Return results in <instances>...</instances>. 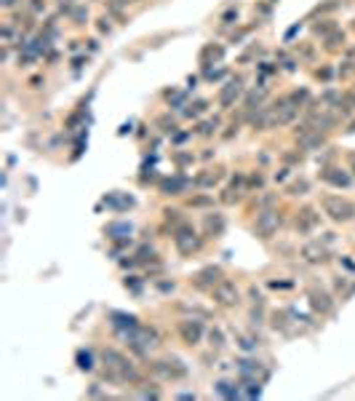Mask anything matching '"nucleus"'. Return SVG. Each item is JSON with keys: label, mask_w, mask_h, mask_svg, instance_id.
Returning a JSON list of instances; mask_svg holds the SVG:
<instances>
[{"label": "nucleus", "mask_w": 355, "mask_h": 401, "mask_svg": "<svg viewBox=\"0 0 355 401\" xmlns=\"http://www.w3.org/2000/svg\"><path fill=\"white\" fill-rule=\"evenodd\" d=\"M102 361H105L109 369H115V372H118L120 382H131V385H137V382L142 380V374L137 372L134 361H131V358H126L123 353H120V350L105 348V350H102Z\"/></svg>", "instance_id": "nucleus-1"}, {"label": "nucleus", "mask_w": 355, "mask_h": 401, "mask_svg": "<svg viewBox=\"0 0 355 401\" xmlns=\"http://www.w3.org/2000/svg\"><path fill=\"white\" fill-rule=\"evenodd\" d=\"M174 246H176V252H179L182 257H192L195 252H200L203 238L195 233V228H190L187 222H182V225H176V230H174Z\"/></svg>", "instance_id": "nucleus-2"}, {"label": "nucleus", "mask_w": 355, "mask_h": 401, "mask_svg": "<svg viewBox=\"0 0 355 401\" xmlns=\"http://www.w3.org/2000/svg\"><path fill=\"white\" fill-rule=\"evenodd\" d=\"M321 206L334 222H353L355 220V203L342 196H323Z\"/></svg>", "instance_id": "nucleus-3"}, {"label": "nucleus", "mask_w": 355, "mask_h": 401, "mask_svg": "<svg viewBox=\"0 0 355 401\" xmlns=\"http://www.w3.org/2000/svg\"><path fill=\"white\" fill-rule=\"evenodd\" d=\"M211 300L222 308H235V305H241V289L235 286V281L222 278V281L211 289Z\"/></svg>", "instance_id": "nucleus-4"}, {"label": "nucleus", "mask_w": 355, "mask_h": 401, "mask_svg": "<svg viewBox=\"0 0 355 401\" xmlns=\"http://www.w3.org/2000/svg\"><path fill=\"white\" fill-rule=\"evenodd\" d=\"M280 228V217L275 209H262L259 214H256V225H254V233L259 235L262 241H270L275 233H278Z\"/></svg>", "instance_id": "nucleus-5"}, {"label": "nucleus", "mask_w": 355, "mask_h": 401, "mask_svg": "<svg viewBox=\"0 0 355 401\" xmlns=\"http://www.w3.org/2000/svg\"><path fill=\"white\" fill-rule=\"evenodd\" d=\"M179 337H182V343L190 345V348H195V345L203 340V334H206V326H203V321H198V318H182L179 321Z\"/></svg>", "instance_id": "nucleus-6"}, {"label": "nucleus", "mask_w": 355, "mask_h": 401, "mask_svg": "<svg viewBox=\"0 0 355 401\" xmlns=\"http://www.w3.org/2000/svg\"><path fill=\"white\" fill-rule=\"evenodd\" d=\"M222 278H224V273H222V267H219V265H206V267H200V270L192 276V286L195 289H214Z\"/></svg>", "instance_id": "nucleus-7"}, {"label": "nucleus", "mask_w": 355, "mask_h": 401, "mask_svg": "<svg viewBox=\"0 0 355 401\" xmlns=\"http://www.w3.org/2000/svg\"><path fill=\"white\" fill-rule=\"evenodd\" d=\"M152 372L161 374V377L166 380H185L187 377V367L179 361V358H174V361H152Z\"/></svg>", "instance_id": "nucleus-8"}, {"label": "nucleus", "mask_w": 355, "mask_h": 401, "mask_svg": "<svg viewBox=\"0 0 355 401\" xmlns=\"http://www.w3.org/2000/svg\"><path fill=\"white\" fill-rule=\"evenodd\" d=\"M299 257H302L307 265H323V262H328V252H326V246H323L321 241H307V244L299 249Z\"/></svg>", "instance_id": "nucleus-9"}, {"label": "nucleus", "mask_w": 355, "mask_h": 401, "mask_svg": "<svg viewBox=\"0 0 355 401\" xmlns=\"http://www.w3.org/2000/svg\"><path fill=\"white\" fill-rule=\"evenodd\" d=\"M243 94V78H232V81H227L222 88H219V105H222V110H230V105L238 99V96Z\"/></svg>", "instance_id": "nucleus-10"}, {"label": "nucleus", "mask_w": 355, "mask_h": 401, "mask_svg": "<svg viewBox=\"0 0 355 401\" xmlns=\"http://www.w3.org/2000/svg\"><path fill=\"white\" fill-rule=\"evenodd\" d=\"M318 225H321V217H318V211L313 209V206H304V209L299 211V217H297V222H294V228H297L299 235H307V233H313Z\"/></svg>", "instance_id": "nucleus-11"}, {"label": "nucleus", "mask_w": 355, "mask_h": 401, "mask_svg": "<svg viewBox=\"0 0 355 401\" xmlns=\"http://www.w3.org/2000/svg\"><path fill=\"white\" fill-rule=\"evenodd\" d=\"M310 305H313V311L315 313H321V315H331L334 313V297L328 294V291H323V289H310Z\"/></svg>", "instance_id": "nucleus-12"}, {"label": "nucleus", "mask_w": 355, "mask_h": 401, "mask_svg": "<svg viewBox=\"0 0 355 401\" xmlns=\"http://www.w3.org/2000/svg\"><path fill=\"white\" fill-rule=\"evenodd\" d=\"M224 228H227V220H224V214H219V211H211V214L203 217V235L206 238H219V235L224 233Z\"/></svg>", "instance_id": "nucleus-13"}, {"label": "nucleus", "mask_w": 355, "mask_h": 401, "mask_svg": "<svg viewBox=\"0 0 355 401\" xmlns=\"http://www.w3.org/2000/svg\"><path fill=\"white\" fill-rule=\"evenodd\" d=\"M321 179L328 182V185H334V187H350V174L342 172V169H334V166L323 169V172H321Z\"/></svg>", "instance_id": "nucleus-14"}, {"label": "nucleus", "mask_w": 355, "mask_h": 401, "mask_svg": "<svg viewBox=\"0 0 355 401\" xmlns=\"http://www.w3.org/2000/svg\"><path fill=\"white\" fill-rule=\"evenodd\" d=\"M187 177H166V179H161V193L163 196H182L185 193V187H187Z\"/></svg>", "instance_id": "nucleus-15"}, {"label": "nucleus", "mask_w": 355, "mask_h": 401, "mask_svg": "<svg viewBox=\"0 0 355 401\" xmlns=\"http://www.w3.org/2000/svg\"><path fill=\"white\" fill-rule=\"evenodd\" d=\"M299 142V150H307V153H313V150H321L323 147V142H326V137H323V131H307L304 137H299L297 139Z\"/></svg>", "instance_id": "nucleus-16"}, {"label": "nucleus", "mask_w": 355, "mask_h": 401, "mask_svg": "<svg viewBox=\"0 0 355 401\" xmlns=\"http://www.w3.org/2000/svg\"><path fill=\"white\" fill-rule=\"evenodd\" d=\"M235 369H238V377H256V374L262 372V361H256V358H238L235 361Z\"/></svg>", "instance_id": "nucleus-17"}, {"label": "nucleus", "mask_w": 355, "mask_h": 401, "mask_svg": "<svg viewBox=\"0 0 355 401\" xmlns=\"http://www.w3.org/2000/svg\"><path fill=\"white\" fill-rule=\"evenodd\" d=\"M222 57H224V48H222V46H217V43H206L198 59H200V64H203V70H206V67H211L214 62H219Z\"/></svg>", "instance_id": "nucleus-18"}, {"label": "nucleus", "mask_w": 355, "mask_h": 401, "mask_svg": "<svg viewBox=\"0 0 355 401\" xmlns=\"http://www.w3.org/2000/svg\"><path fill=\"white\" fill-rule=\"evenodd\" d=\"M109 318H112V326H118V329H123V332H134L139 326L137 315H128V313L112 311V313H109Z\"/></svg>", "instance_id": "nucleus-19"}, {"label": "nucleus", "mask_w": 355, "mask_h": 401, "mask_svg": "<svg viewBox=\"0 0 355 401\" xmlns=\"http://www.w3.org/2000/svg\"><path fill=\"white\" fill-rule=\"evenodd\" d=\"M214 391L219 393V396H224V399H241V382H230V380H217V385H214Z\"/></svg>", "instance_id": "nucleus-20"}, {"label": "nucleus", "mask_w": 355, "mask_h": 401, "mask_svg": "<svg viewBox=\"0 0 355 401\" xmlns=\"http://www.w3.org/2000/svg\"><path fill=\"white\" fill-rule=\"evenodd\" d=\"M219 177H222L219 169H206L203 174L195 177V185H198V187H211V185H217V182H219Z\"/></svg>", "instance_id": "nucleus-21"}, {"label": "nucleus", "mask_w": 355, "mask_h": 401, "mask_svg": "<svg viewBox=\"0 0 355 401\" xmlns=\"http://www.w3.org/2000/svg\"><path fill=\"white\" fill-rule=\"evenodd\" d=\"M334 289H336V294H342V300H347V297L355 294V284L347 281V276H336L334 278Z\"/></svg>", "instance_id": "nucleus-22"}, {"label": "nucleus", "mask_w": 355, "mask_h": 401, "mask_svg": "<svg viewBox=\"0 0 355 401\" xmlns=\"http://www.w3.org/2000/svg\"><path fill=\"white\" fill-rule=\"evenodd\" d=\"M206 334H209V345H211L214 350H222L224 345H227V340H224V332H222V326H211V329L206 332Z\"/></svg>", "instance_id": "nucleus-23"}, {"label": "nucleus", "mask_w": 355, "mask_h": 401, "mask_svg": "<svg viewBox=\"0 0 355 401\" xmlns=\"http://www.w3.org/2000/svg\"><path fill=\"white\" fill-rule=\"evenodd\" d=\"M235 345L243 350V353H254L256 350V337H248V334H241V332H235Z\"/></svg>", "instance_id": "nucleus-24"}, {"label": "nucleus", "mask_w": 355, "mask_h": 401, "mask_svg": "<svg viewBox=\"0 0 355 401\" xmlns=\"http://www.w3.org/2000/svg\"><path fill=\"white\" fill-rule=\"evenodd\" d=\"M217 131H219V118H209L203 123H198V129H195L198 137H214Z\"/></svg>", "instance_id": "nucleus-25"}, {"label": "nucleus", "mask_w": 355, "mask_h": 401, "mask_svg": "<svg viewBox=\"0 0 355 401\" xmlns=\"http://www.w3.org/2000/svg\"><path fill=\"white\" fill-rule=\"evenodd\" d=\"M345 40H347V35L342 32V29H334L331 35H326V48H328V51H336V48H345Z\"/></svg>", "instance_id": "nucleus-26"}, {"label": "nucleus", "mask_w": 355, "mask_h": 401, "mask_svg": "<svg viewBox=\"0 0 355 401\" xmlns=\"http://www.w3.org/2000/svg\"><path fill=\"white\" fill-rule=\"evenodd\" d=\"M310 193V182L307 179H297V182H291L289 187H286V196H307Z\"/></svg>", "instance_id": "nucleus-27"}, {"label": "nucleus", "mask_w": 355, "mask_h": 401, "mask_svg": "<svg viewBox=\"0 0 355 401\" xmlns=\"http://www.w3.org/2000/svg\"><path fill=\"white\" fill-rule=\"evenodd\" d=\"M289 102H291V105H297V107H307V105H310V91H307V88L291 91V94H289Z\"/></svg>", "instance_id": "nucleus-28"}, {"label": "nucleus", "mask_w": 355, "mask_h": 401, "mask_svg": "<svg viewBox=\"0 0 355 401\" xmlns=\"http://www.w3.org/2000/svg\"><path fill=\"white\" fill-rule=\"evenodd\" d=\"M190 209H214V198L211 196H192L187 200Z\"/></svg>", "instance_id": "nucleus-29"}, {"label": "nucleus", "mask_w": 355, "mask_h": 401, "mask_svg": "<svg viewBox=\"0 0 355 401\" xmlns=\"http://www.w3.org/2000/svg\"><path fill=\"white\" fill-rule=\"evenodd\" d=\"M336 29V19H321L318 24H313V32L315 35H331Z\"/></svg>", "instance_id": "nucleus-30"}, {"label": "nucleus", "mask_w": 355, "mask_h": 401, "mask_svg": "<svg viewBox=\"0 0 355 401\" xmlns=\"http://www.w3.org/2000/svg\"><path fill=\"white\" fill-rule=\"evenodd\" d=\"M70 19H72V22H75V24H81V27H83V24H85V22H88V8H85V5H81V3H78V5H75V8H72V14H70Z\"/></svg>", "instance_id": "nucleus-31"}, {"label": "nucleus", "mask_w": 355, "mask_h": 401, "mask_svg": "<svg viewBox=\"0 0 355 401\" xmlns=\"http://www.w3.org/2000/svg\"><path fill=\"white\" fill-rule=\"evenodd\" d=\"M78 367L85 369V372H91V369H94V358H91L88 350H78Z\"/></svg>", "instance_id": "nucleus-32"}, {"label": "nucleus", "mask_w": 355, "mask_h": 401, "mask_svg": "<svg viewBox=\"0 0 355 401\" xmlns=\"http://www.w3.org/2000/svg\"><path fill=\"white\" fill-rule=\"evenodd\" d=\"M187 107H190V110H185L187 118H198L200 113H206V110H209V102H203V99H200V102H195V105H187Z\"/></svg>", "instance_id": "nucleus-33"}, {"label": "nucleus", "mask_w": 355, "mask_h": 401, "mask_svg": "<svg viewBox=\"0 0 355 401\" xmlns=\"http://www.w3.org/2000/svg\"><path fill=\"white\" fill-rule=\"evenodd\" d=\"M238 16H241V11H238V5H235V8H227V11H224V14H222V24H224V27H232V24L238 22Z\"/></svg>", "instance_id": "nucleus-34"}, {"label": "nucleus", "mask_w": 355, "mask_h": 401, "mask_svg": "<svg viewBox=\"0 0 355 401\" xmlns=\"http://www.w3.org/2000/svg\"><path fill=\"white\" fill-rule=\"evenodd\" d=\"M273 326L280 332H289V318H286V313H273Z\"/></svg>", "instance_id": "nucleus-35"}, {"label": "nucleus", "mask_w": 355, "mask_h": 401, "mask_svg": "<svg viewBox=\"0 0 355 401\" xmlns=\"http://www.w3.org/2000/svg\"><path fill=\"white\" fill-rule=\"evenodd\" d=\"M112 19L109 16H102V19H96V29H99V35H112Z\"/></svg>", "instance_id": "nucleus-36"}, {"label": "nucleus", "mask_w": 355, "mask_h": 401, "mask_svg": "<svg viewBox=\"0 0 355 401\" xmlns=\"http://www.w3.org/2000/svg\"><path fill=\"white\" fill-rule=\"evenodd\" d=\"M315 78H318V81H323V83H328V81H331V78H334V67H318V70H315Z\"/></svg>", "instance_id": "nucleus-37"}, {"label": "nucleus", "mask_w": 355, "mask_h": 401, "mask_svg": "<svg viewBox=\"0 0 355 401\" xmlns=\"http://www.w3.org/2000/svg\"><path fill=\"white\" fill-rule=\"evenodd\" d=\"M262 185H265V177H262L259 172H254L248 177V190H254V187H256V190H262Z\"/></svg>", "instance_id": "nucleus-38"}, {"label": "nucleus", "mask_w": 355, "mask_h": 401, "mask_svg": "<svg viewBox=\"0 0 355 401\" xmlns=\"http://www.w3.org/2000/svg\"><path fill=\"white\" fill-rule=\"evenodd\" d=\"M139 396H144V399H161L163 393H161V388H142V391H139Z\"/></svg>", "instance_id": "nucleus-39"}, {"label": "nucleus", "mask_w": 355, "mask_h": 401, "mask_svg": "<svg viewBox=\"0 0 355 401\" xmlns=\"http://www.w3.org/2000/svg\"><path fill=\"white\" fill-rule=\"evenodd\" d=\"M280 161L289 163V166H294V163L302 161V153H283V155H280Z\"/></svg>", "instance_id": "nucleus-40"}, {"label": "nucleus", "mask_w": 355, "mask_h": 401, "mask_svg": "<svg viewBox=\"0 0 355 401\" xmlns=\"http://www.w3.org/2000/svg\"><path fill=\"white\" fill-rule=\"evenodd\" d=\"M163 217H166V222L182 225V220H179V211H176V209H166V211H163Z\"/></svg>", "instance_id": "nucleus-41"}, {"label": "nucleus", "mask_w": 355, "mask_h": 401, "mask_svg": "<svg viewBox=\"0 0 355 401\" xmlns=\"http://www.w3.org/2000/svg\"><path fill=\"white\" fill-rule=\"evenodd\" d=\"M339 75H342V78L355 75V62H342V67H339Z\"/></svg>", "instance_id": "nucleus-42"}, {"label": "nucleus", "mask_w": 355, "mask_h": 401, "mask_svg": "<svg viewBox=\"0 0 355 401\" xmlns=\"http://www.w3.org/2000/svg\"><path fill=\"white\" fill-rule=\"evenodd\" d=\"M158 126H163L161 131H171V134L176 131V123H174V120H168V118H161V120H158Z\"/></svg>", "instance_id": "nucleus-43"}, {"label": "nucleus", "mask_w": 355, "mask_h": 401, "mask_svg": "<svg viewBox=\"0 0 355 401\" xmlns=\"http://www.w3.org/2000/svg\"><path fill=\"white\" fill-rule=\"evenodd\" d=\"M318 241H321L323 246H331L334 241H336V233H323V235H321V238H318Z\"/></svg>", "instance_id": "nucleus-44"}, {"label": "nucleus", "mask_w": 355, "mask_h": 401, "mask_svg": "<svg viewBox=\"0 0 355 401\" xmlns=\"http://www.w3.org/2000/svg\"><path fill=\"white\" fill-rule=\"evenodd\" d=\"M289 172H291V169H289V166H283V169H278V172H275V182H283L286 177H289Z\"/></svg>", "instance_id": "nucleus-45"}, {"label": "nucleus", "mask_w": 355, "mask_h": 401, "mask_svg": "<svg viewBox=\"0 0 355 401\" xmlns=\"http://www.w3.org/2000/svg\"><path fill=\"white\" fill-rule=\"evenodd\" d=\"M270 286L273 289H291L294 281H270Z\"/></svg>", "instance_id": "nucleus-46"}, {"label": "nucleus", "mask_w": 355, "mask_h": 401, "mask_svg": "<svg viewBox=\"0 0 355 401\" xmlns=\"http://www.w3.org/2000/svg\"><path fill=\"white\" fill-rule=\"evenodd\" d=\"M88 64V57H75L72 59V67H75V70H81V67H85Z\"/></svg>", "instance_id": "nucleus-47"}, {"label": "nucleus", "mask_w": 355, "mask_h": 401, "mask_svg": "<svg viewBox=\"0 0 355 401\" xmlns=\"http://www.w3.org/2000/svg\"><path fill=\"white\" fill-rule=\"evenodd\" d=\"M174 286H176L174 281H158V289L161 291H174Z\"/></svg>", "instance_id": "nucleus-48"}, {"label": "nucleus", "mask_w": 355, "mask_h": 401, "mask_svg": "<svg viewBox=\"0 0 355 401\" xmlns=\"http://www.w3.org/2000/svg\"><path fill=\"white\" fill-rule=\"evenodd\" d=\"M297 51L302 54V57H313V46H307V43H302V46L297 48Z\"/></svg>", "instance_id": "nucleus-49"}, {"label": "nucleus", "mask_w": 355, "mask_h": 401, "mask_svg": "<svg viewBox=\"0 0 355 401\" xmlns=\"http://www.w3.org/2000/svg\"><path fill=\"white\" fill-rule=\"evenodd\" d=\"M248 294H251V300H254V302H256V305H262V302H265V300H262V294H259V291H256L254 286H251V289H248Z\"/></svg>", "instance_id": "nucleus-50"}, {"label": "nucleus", "mask_w": 355, "mask_h": 401, "mask_svg": "<svg viewBox=\"0 0 355 401\" xmlns=\"http://www.w3.org/2000/svg\"><path fill=\"white\" fill-rule=\"evenodd\" d=\"M336 5H339V3H334V0H331V3H323V5H318V14H323V11H334Z\"/></svg>", "instance_id": "nucleus-51"}, {"label": "nucleus", "mask_w": 355, "mask_h": 401, "mask_svg": "<svg viewBox=\"0 0 355 401\" xmlns=\"http://www.w3.org/2000/svg\"><path fill=\"white\" fill-rule=\"evenodd\" d=\"M43 83H46V81H43V78H40V75H35V78H29V88H40V86H43Z\"/></svg>", "instance_id": "nucleus-52"}, {"label": "nucleus", "mask_w": 355, "mask_h": 401, "mask_svg": "<svg viewBox=\"0 0 355 401\" xmlns=\"http://www.w3.org/2000/svg\"><path fill=\"white\" fill-rule=\"evenodd\" d=\"M251 324H256V326L262 324V311H256V308L251 311Z\"/></svg>", "instance_id": "nucleus-53"}, {"label": "nucleus", "mask_w": 355, "mask_h": 401, "mask_svg": "<svg viewBox=\"0 0 355 401\" xmlns=\"http://www.w3.org/2000/svg\"><path fill=\"white\" fill-rule=\"evenodd\" d=\"M0 5H3L5 11H11V8H16V5H19V0H0Z\"/></svg>", "instance_id": "nucleus-54"}, {"label": "nucleus", "mask_w": 355, "mask_h": 401, "mask_svg": "<svg viewBox=\"0 0 355 401\" xmlns=\"http://www.w3.org/2000/svg\"><path fill=\"white\" fill-rule=\"evenodd\" d=\"M192 161V155H187V153H179L176 155V163H179V166H185V163H190Z\"/></svg>", "instance_id": "nucleus-55"}, {"label": "nucleus", "mask_w": 355, "mask_h": 401, "mask_svg": "<svg viewBox=\"0 0 355 401\" xmlns=\"http://www.w3.org/2000/svg\"><path fill=\"white\" fill-rule=\"evenodd\" d=\"M187 137H190V131H176V134H174V142L179 144V142H185Z\"/></svg>", "instance_id": "nucleus-56"}, {"label": "nucleus", "mask_w": 355, "mask_h": 401, "mask_svg": "<svg viewBox=\"0 0 355 401\" xmlns=\"http://www.w3.org/2000/svg\"><path fill=\"white\" fill-rule=\"evenodd\" d=\"M283 70H286V72H294V70H297V62H294V59H286V62H283Z\"/></svg>", "instance_id": "nucleus-57"}, {"label": "nucleus", "mask_w": 355, "mask_h": 401, "mask_svg": "<svg viewBox=\"0 0 355 401\" xmlns=\"http://www.w3.org/2000/svg\"><path fill=\"white\" fill-rule=\"evenodd\" d=\"M299 27H302V22H299V24H294V27L289 29V32H286V40H291V38H294V35H297V32H299Z\"/></svg>", "instance_id": "nucleus-58"}, {"label": "nucleus", "mask_w": 355, "mask_h": 401, "mask_svg": "<svg viewBox=\"0 0 355 401\" xmlns=\"http://www.w3.org/2000/svg\"><path fill=\"white\" fill-rule=\"evenodd\" d=\"M259 70L262 72H275L278 67H270V62H259Z\"/></svg>", "instance_id": "nucleus-59"}, {"label": "nucleus", "mask_w": 355, "mask_h": 401, "mask_svg": "<svg viewBox=\"0 0 355 401\" xmlns=\"http://www.w3.org/2000/svg\"><path fill=\"white\" fill-rule=\"evenodd\" d=\"M85 43H88V51H99V40H85Z\"/></svg>", "instance_id": "nucleus-60"}, {"label": "nucleus", "mask_w": 355, "mask_h": 401, "mask_svg": "<svg viewBox=\"0 0 355 401\" xmlns=\"http://www.w3.org/2000/svg\"><path fill=\"white\" fill-rule=\"evenodd\" d=\"M126 286H131V289H139V281H137V276H131V281L126 278Z\"/></svg>", "instance_id": "nucleus-61"}, {"label": "nucleus", "mask_w": 355, "mask_h": 401, "mask_svg": "<svg viewBox=\"0 0 355 401\" xmlns=\"http://www.w3.org/2000/svg\"><path fill=\"white\" fill-rule=\"evenodd\" d=\"M88 396H105V393H102V391H99V388H96V385H94V388H91V391H88Z\"/></svg>", "instance_id": "nucleus-62"}, {"label": "nucleus", "mask_w": 355, "mask_h": 401, "mask_svg": "<svg viewBox=\"0 0 355 401\" xmlns=\"http://www.w3.org/2000/svg\"><path fill=\"white\" fill-rule=\"evenodd\" d=\"M81 48V40H70V51H78Z\"/></svg>", "instance_id": "nucleus-63"}, {"label": "nucleus", "mask_w": 355, "mask_h": 401, "mask_svg": "<svg viewBox=\"0 0 355 401\" xmlns=\"http://www.w3.org/2000/svg\"><path fill=\"white\" fill-rule=\"evenodd\" d=\"M353 169H355V166H353Z\"/></svg>", "instance_id": "nucleus-64"}]
</instances>
